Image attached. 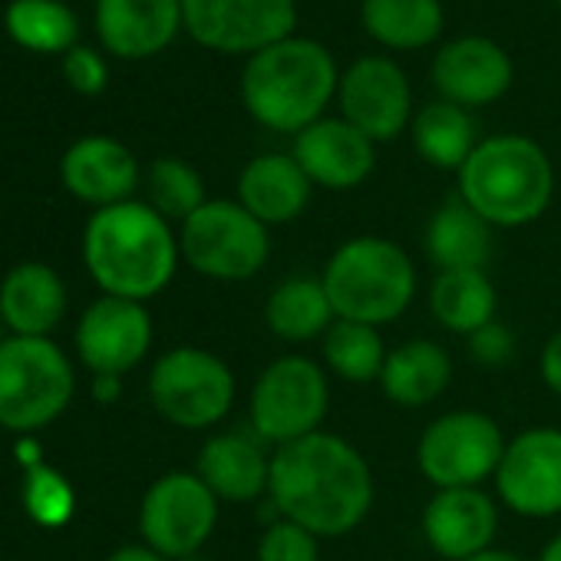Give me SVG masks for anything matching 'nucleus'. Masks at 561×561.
I'll use <instances>...</instances> for the list:
<instances>
[{"label": "nucleus", "instance_id": "nucleus-4", "mask_svg": "<svg viewBox=\"0 0 561 561\" xmlns=\"http://www.w3.org/2000/svg\"><path fill=\"white\" fill-rule=\"evenodd\" d=\"M456 179V195L492 228H525L538 221L554 195V165L548 152L518 133L482 139Z\"/></svg>", "mask_w": 561, "mask_h": 561}, {"label": "nucleus", "instance_id": "nucleus-21", "mask_svg": "<svg viewBox=\"0 0 561 561\" xmlns=\"http://www.w3.org/2000/svg\"><path fill=\"white\" fill-rule=\"evenodd\" d=\"M311 192L314 185L291 152H261L238 175V202L267 228L301 218Z\"/></svg>", "mask_w": 561, "mask_h": 561}, {"label": "nucleus", "instance_id": "nucleus-36", "mask_svg": "<svg viewBox=\"0 0 561 561\" xmlns=\"http://www.w3.org/2000/svg\"><path fill=\"white\" fill-rule=\"evenodd\" d=\"M466 344H469V357L479 367H505L515 357V334L499 318L482 331H476L472 337H466Z\"/></svg>", "mask_w": 561, "mask_h": 561}, {"label": "nucleus", "instance_id": "nucleus-34", "mask_svg": "<svg viewBox=\"0 0 561 561\" xmlns=\"http://www.w3.org/2000/svg\"><path fill=\"white\" fill-rule=\"evenodd\" d=\"M64 80L80 93V96H100L110 87V67L103 54L93 47L77 44L70 54H64Z\"/></svg>", "mask_w": 561, "mask_h": 561}, {"label": "nucleus", "instance_id": "nucleus-18", "mask_svg": "<svg viewBox=\"0 0 561 561\" xmlns=\"http://www.w3.org/2000/svg\"><path fill=\"white\" fill-rule=\"evenodd\" d=\"M499 502L479 489H436L423 508V538L446 561H469L492 548Z\"/></svg>", "mask_w": 561, "mask_h": 561}, {"label": "nucleus", "instance_id": "nucleus-38", "mask_svg": "<svg viewBox=\"0 0 561 561\" xmlns=\"http://www.w3.org/2000/svg\"><path fill=\"white\" fill-rule=\"evenodd\" d=\"M106 561H169V558H162L156 548H149L142 541V545H123V548H116Z\"/></svg>", "mask_w": 561, "mask_h": 561}, {"label": "nucleus", "instance_id": "nucleus-10", "mask_svg": "<svg viewBox=\"0 0 561 561\" xmlns=\"http://www.w3.org/2000/svg\"><path fill=\"white\" fill-rule=\"evenodd\" d=\"M505 446L502 426L492 416L453 410L423 430L416 466L433 489H479L485 479H495Z\"/></svg>", "mask_w": 561, "mask_h": 561}, {"label": "nucleus", "instance_id": "nucleus-40", "mask_svg": "<svg viewBox=\"0 0 561 561\" xmlns=\"http://www.w3.org/2000/svg\"><path fill=\"white\" fill-rule=\"evenodd\" d=\"M469 561H525V558L515 554V551H505V548H489V551H482V554H476Z\"/></svg>", "mask_w": 561, "mask_h": 561}, {"label": "nucleus", "instance_id": "nucleus-2", "mask_svg": "<svg viewBox=\"0 0 561 561\" xmlns=\"http://www.w3.org/2000/svg\"><path fill=\"white\" fill-rule=\"evenodd\" d=\"M179 234L149 202L96 208L83 231V261L103 295L146 305L162 295L179 267Z\"/></svg>", "mask_w": 561, "mask_h": 561}, {"label": "nucleus", "instance_id": "nucleus-24", "mask_svg": "<svg viewBox=\"0 0 561 561\" xmlns=\"http://www.w3.org/2000/svg\"><path fill=\"white\" fill-rule=\"evenodd\" d=\"M492 225L469 208L459 195H449L423 228V251L436 271H485L492 257Z\"/></svg>", "mask_w": 561, "mask_h": 561}, {"label": "nucleus", "instance_id": "nucleus-15", "mask_svg": "<svg viewBox=\"0 0 561 561\" xmlns=\"http://www.w3.org/2000/svg\"><path fill=\"white\" fill-rule=\"evenodd\" d=\"M152 347V318L146 305L103 295L77 324V354L93 377H123L146 360Z\"/></svg>", "mask_w": 561, "mask_h": 561}, {"label": "nucleus", "instance_id": "nucleus-6", "mask_svg": "<svg viewBox=\"0 0 561 561\" xmlns=\"http://www.w3.org/2000/svg\"><path fill=\"white\" fill-rule=\"evenodd\" d=\"M77 377L70 357L50 337L0 341V426L37 433L73 400Z\"/></svg>", "mask_w": 561, "mask_h": 561}, {"label": "nucleus", "instance_id": "nucleus-27", "mask_svg": "<svg viewBox=\"0 0 561 561\" xmlns=\"http://www.w3.org/2000/svg\"><path fill=\"white\" fill-rule=\"evenodd\" d=\"M360 24L370 41L387 50L413 54L443 37V0H364Z\"/></svg>", "mask_w": 561, "mask_h": 561}, {"label": "nucleus", "instance_id": "nucleus-17", "mask_svg": "<svg viewBox=\"0 0 561 561\" xmlns=\"http://www.w3.org/2000/svg\"><path fill=\"white\" fill-rule=\"evenodd\" d=\"M291 156L311 179L328 192H351L364 185L377 169V142L367 139L344 116H324L295 136Z\"/></svg>", "mask_w": 561, "mask_h": 561}, {"label": "nucleus", "instance_id": "nucleus-3", "mask_svg": "<svg viewBox=\"0 0 561 561\" xmlns=\"http://www.w3.org/2000/svg\"><path fill=\"white\" fill-rule=\"evenodd\" d=\"M341 70L331 50L311 37L291 34L254 57H248L241 70V103L248 116L271 129L298 136L337 100Z\"/></svg>", "mask_w": 561, "mask_h": 561}, {"label": "nucleus", "instance_id": "nucleus-39", "mask_svg": "<svg viewBox=\"0 0 561 561\" xmlns=\"http://www.w3.org/2000/svg\"><path fill=\"white\" fill-rule=\"evenodd\" d=\"M119 380H123V377H96V383H93V393H96V400H103V403H113V400L119 397Z\"/></svg>", "mask_w": 561, "mask_h": 561}, {"label": "nucleus", "instance_id": "nucleus-5", "mask_svg": "<svg viewBox=\"0 0 561 561\" xmlns=\"http://www.w3.org/2000/svg\"><path fill=\"white\" fill-rule=\"evenodd\" d=\"M324 288L337 321L387 328L416 298V264L390 238L357 234L347 238L324 264Z\"/></svg>", "mask_w": 561, "mask_h": 561}, {"label": "nucleus", "instance_id": "nucleus-37", "mask_svg": "<svg viewBox=\"0 0 561 561\" xmlns=\"http://www.w3.org/2000/svg\"><path fill=\"white\" fill-rule=\"evenodd\" d=\"M538 370H541L545 387H548L554 397H561V328L545 341L541 357H538Z\"/></svg>", "mask_w": 561, "mask_h": 561}, {"label": "nucleus", "instance_id": "nucleus-35", "mask_svg": "<svg viewBox=\"0 0 561 561\" xmlns=\"http://www.w3.org/2000/svg\"><path fill=\"white\" fill-rule=\"evenodd\" d=\"M27 502H31L34 515L47 525H57L73 512V492L54 472H37V479L31 482Z\"/></svg>", "mask_w": 561, "mask_h": 561}, {"label": "nucleus", "instance_id": "nucleus-20", "mask_svg": "<svg viewBox=\"0 0 561 561\" xmlns=\"http://www.w3.org/2000/svg\"><path fill=\"white\" fill-rule=\"evenodd\" d=\"M60 179L70 195L93 208L129 202L139 188L136 156L113 136H83L60 159Z\"/></svg>", "mask_w": 561, "mask_h": 561}, {"label": "nucleus", "instance_id": "nucleus-19", "mask_svg": "<svg viewBox=\"0 0 561 561\" xmlns=\"http://www.w3.org/2000/svg\"><path fill=\"white\" fill-rule=\"evenodd\" d=\"M182 0H96L100 44L123 60H149L175 44Z\"/></svg>", "mask_w": 561, "mask_h": 561}, {"label": "nucleus", "instance_id": "nucleus-31", "mask_svg": "<svg viewBox=\"0 0 561 561\" xmlns=\"http://www.w3.org/2000/svg\"><path fill=\"white\" fill-rule=\"evenodd\" d=\"M11 41L31 54H70L77 47V14L64 0H11L4 11Z\"/></svg>", "mask_w": 561, "mask_h": 561}, {"label": "nucleus", "instance_id": "nucleus-12", "mask_svg": "<svg viewBox=\"0 0 561 561\" xmlns=\"http://www.w3.org/2000/svg\"><path fill=\"white\" fill-rule=\"evenodd\" d=\"M218 525V499L198 479V472H165L159 476L139 505V531L149 548L162 558L195 554Z\"/></svg>", "mask_w": 561, "mask_h": 561}, {"label": "nucleus", "instance_id": "nucleus-1", "mask_svg": "<svg viewBox=\"0 0 561 561\" xmlns=\"http://www.w3.org/2000/svg\"><path fill=\"white\" fill-rule=\"evenodd\" d=\"M267 499L318 538H341L364 525L374 508V472L364 453L334 433H314L271 453Z\"/></svg>", "mask_w": 561, "mask_h": 561}, {"label": "nucleus", "instance_id": "nucleus-23", "mask_svg": "<svg viewBox=\"0 0 561 561\" xmlns=\"http://www.w3.org/2000/svg\"><path fill=\"white\" fill-rule=\"evenodd\" d=\"M195 472L218 502H254L267 495L271 456L254 433H215L202 446Z\"/></svg>", "mask_w": 561, "mask_h": 561}, {"label": "nucleus", "instance_id": "nucleus-13", "mask_svg": "<svg viewBox=\"0 0 561 561\" xmlns=\"http://www.w3.org/2000/svg\"><path fill=\"white\" fill-rule=\"evenodd\" d=\"M341 116L374 142H390L413 123V87L397 60L367 54L357 57L337 83Z\"/></svg>", "mask_w": 561, "mask_h": 561}, {"label": "nucleus", "instance_id": "nucleus-30", "mask_svg": "<svg viewBox=\"0 0 561 561\" xmlns=\"http://www.w3.org/2000/svg\"><path fill=\"white\" fill-rule=\"evenodd\" d=\"M387 344L380 337V328L357 324V321H334L331 331L321 337V357L324 370L334 374L344 383H380L383 364H387Z\"/></svg>", "mask_w": 561, "mask_h": 561}, {"label": "nucleus", "instance_id": "nucleus-22", "mask_svg": "<svg viewBox=\"0 0 561 561\" xmlns=\"http://www.w3.org/2000/svg\"><path fill=\"white\" fill-rule=\"evenodd\" d=\"M67 314V288L50 264L27 261L0 280V321L11 337H50Z\"/></svg>", "mask_w": 561, "mask_h": 561}, {"label": "nucleus", "instance_id": "nucleus-28", "mask_svg": "<svg viewBox=\"0 0 561 561\" xmlns=\"http://www.w3.org/2000/svg\"><path fill=\"white\" fill-rule=\"evenodd\" d=\"M410 139L416 156L443 172H459L482 142L472 113L446 100H433L413 113Z\"/></svg>", "mask_w": 561, "mask_h": 561}, {"label": "nucleus", "instance_id": "nucleus-32", "mask_svg": "<svg viewBox=\"0 0 561 561\" xmlns=\"http://www.w3.org/2000/svg\"><path fill=\"white\" fill-rule=\"evenodd\" d=\"M146 188H149V205L165 218V221H185L192 218L208 198H205V182L198 175L195 165H188L185 159H156L149 165L146 175Z\"/></svg>", "mask_w": 561, "mask_h": 561}, {"label": "nucleus", "instance_id": "nucleus-33", "mask_svg": "<svg viewBox=\"0 0 561 561\" xmlns=\"http://www.w3.org/2000/svg\"><path fill=\"white\" fill-rule=\"evenodd\" d=\"M257 561H321V538L288 518H277L257 538Z\"/></svg>", "mask_w": 561, "mask_h": 561}, {"label": "nucleus", "instance_id": "nucleus-26", "mask_svg": "<svg viewBox=\"0 0 561 561\" xmlns=\"http://www.w3.org/2000/svg\"><path fill=\"white\" fill-rule=\"evenodd\" d=\"M337 321L334 305L328 298V288L321 277H285L280 285H274V291L267 295L264 305V324L277 341L288 344H308V341H321L331 324Z\"/></svg>", "mask_w": 561, "mask_h": 561}, {"label": "nucleus", "instance_id": "nucleus-16", "mask_svg": "<svg viewBox=\"0 0 561 561\" xmlns=\"http://www.w3.org/2000/svg\"><path fill=\"white\" fill-rule=\"evenodd\" d=\"M433 87L439 100L456 103L462 110H482L499 103L515 80L512 57L502 44L482 34H466L446 41L433 57Z\"/></svg>", "mask_w": 561, "mask_h": 561}, {"label": "nucleus", "instance_id": "nucleus-14", "mask_svg": "<svg viewBox=\"0 0 561 561\" xmlns=\"http://www.w3.org/2000/svg\"><path fill=\"white\" fill-rule=\"evenodd\" d=\"M492 482L499 502L522 518L561 515V430L531 426L508 439Z\"/></svg>", "mask_w": 561, "mask_h": 561}, {"label": "nucleus", "instance_id": "nucleus-11", "mask_svg": "<svg viewBox=\"0 0 561 561\" xmlns=\"http://www.w3.org/2000/svg\"><path fill=\"white\" fill-rule=\"evenodd\" d=\"M182 24L211 54L254 57L295 34L298 0H182Z\"/></svg>", "mask_w": 561, "mask_h": 561}, {"label": "nucleus", "instance_id": "nucleus-7", "mask_svg": "<svg viewBox=\"0 0 561 561\" xmlns=\"http://www.w3.org/2000/svg\"><path fill=\"white\" fill-rule=\"evenodd\" d=\"M328 410H331L328 370L305 354H285L271 360L257 374L248 397L251 433L274 449L321 433Z\"/></svg>", "mask_w": 561, "mask_h": 561}, {"label": "nucleus", "instance_id": "nucleus-9", "mask_svg": "<svg viewBox=\"0 0 561 561\" xmlns=\"http://www.w3.org/2000/svg\"><path fill=\"white\" fill-rule=\"evenodd\" d=\"M231 367L205 347H172L149 374V400L162 420L179 430L218 426L234 407Z\"/></svg>", "mask_w": 561, "mask_h": 561}, {"label": "nucleus", "instance_id": "nucleus-42", "mask_svg": "<svg viewBox=\"0 0 561 561\" xmlns=\"http://www.w3.org/2000/svg\"><path fill=\"white\" fill-rule=\"evenodd\" d=\"M554 4H558V11H561V0H554Z\"/></svg>", "mask_w": 561, "mask_h": 561}, {"label": "nucleus", "instance_id": "nucleus-25", "mask_svg": "<svg viewBox=\"0 0 561 561\" xmlns=\"http://www.w3.org/2000/svg\"><path fill=\"white\" fill-rule=\"evenodd\" d=\"M453 383V360L436 341H407L387 354L380 390L393 407L423 410L436 403Z\"/></svg>", "mask_w": 561, "mask_h": 561}, {"label": "nucleus", "instance_id": "nucleus-41", "mask_svg": "<svg viewBox=\"0 0 561 561\" xmlns=\"http://www.w3.org/2000/svg\"><path fill=\"white\" fill-rule=\"evenodd\" d=\"M538 561H561V531L554 538H548V545L541 548Z\"/></svg>", "mask_w": 561, "mask_h": 561}, {"label": "nucleus", "instance_id": "nucleus-8", "mask_svg": "<svg viewBox=\"0 0 561 561\" xmlns=\"http://www.w3.org/2000/svg\"><path fill=\"white\" fill-rule=\"evenodd\" d=\"M182 261L211 280H248L271 257V228L261 225L238 198H208L179 228Z\"/></svg>", "mask_w": 561, "mask_h": 561}, {"label": "nucleus", "instance_id": "nucleus-29", "mask_svg": "<svg viewBox=\"0 0 561 561\" xmlns=\"http://www.w3.org/2000/svg\"><path fill=\"white\" fill-rule=\"evenodd\" d=\"M430 311L443 331L472 337L495 321L499 295L485 271H436L430 285Z\"/></svg>", "mask_w": 561, "mask_h": 561}]
</instances>
